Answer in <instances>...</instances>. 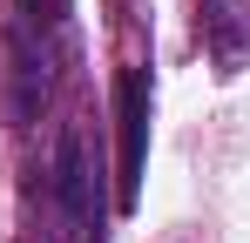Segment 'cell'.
<instances>
[{"label":"cell","instance_id":"6da1fadb","mask_svg":"<svg viewBox=\"0 0 250 243\" xmlns=\"http://www.w3.org/2000/svg\"><path fill=\"white\" fill-rule=\"evenodd\" d=\"M54 209L75 243H102V169L75 128L54 135Z\"/></svg>","mask_w":250,"mask_h":243},{"label":"cell","instance_id":"7a4b0ae2","mask_svg":"<svg viewBox=\"0 0 250 243\" xmlns=\"http://www.w3.org/2000/svg\"><path fill=\"white\" fill-rule=\"evenodd\" d=\"M115 202L135 209L142 196V169H149V68H122L115 75Z\"/></svg>","mask_w":250,"mask_h":243}]
</instances>
